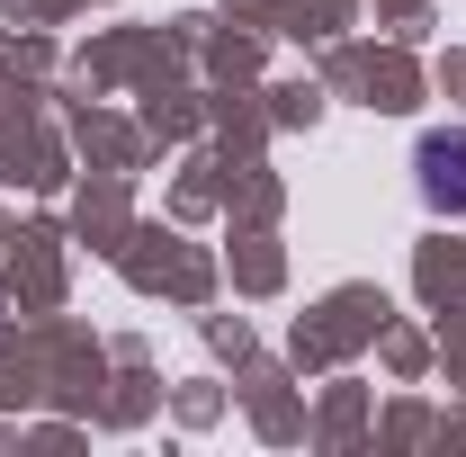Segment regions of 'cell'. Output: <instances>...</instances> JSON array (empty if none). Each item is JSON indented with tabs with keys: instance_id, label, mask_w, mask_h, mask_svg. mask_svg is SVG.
Listing matches in <instances>:
<instances>
[{
	"instance_id": "1",
	"label": "cell",
	"mask_w": 466,
	"mask_h": 457,
	"mask_svg": "<svg viewBox=\"0 0 466 457\" xmlns=\"http://www.w3.org/2000/svg\"><path fill=\"white\" fill-rule=\"evenodd\" d=\"M412 171H421V198H431L440 216H466V126H440V135H421Z\"/></svg>"
}]
</instances>
